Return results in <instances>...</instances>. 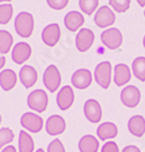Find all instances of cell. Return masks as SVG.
I'll use <instances>...</instances> for the list:
<instances>
[{
    "instance_id": "11",
    "label": "cell",
    "mask_w": 145,
    "mask_h": 152,
    "mask_svg": "<svg viewBox=\"0 0 145 152\" xmlns=\"http://www.w3.org/2000/svg\"><path fill=\"white\" fill-rule=\"evenodd\" d=\"M94 42V34L89 28H81L76 35V48L79 52H86Z\"/></svg>"
},
{
    "instance_id": "29",
    "label": "cell",
    "mask_w": 145,
    "mask_h": 152,
    "mask_svg": "<svg viewBox=\"0 0 145 152\" xmlns=\"http://www.w3.org/2000/svg\"><path fill=\"white\" fill-rule=\"evenodd\" d=\"M14 139V134L11 129L2 128L0 129V149L4 145L10 143Z\"/></svg>"
},
{
    "instance_id": "3",
    "label": "cell",
    "mask_w": 145,
    "mask_h": 152,
    "mask_svg": "<svg viewBox=\"0 0 145 152\" xmlns=\"http://www.w3.org/2000/svg\"><path fill=\"white\" fill-rule=\"evenodd\" d=\"M49 99L46 91L43 89H36L29 94L28 105L29 109L38 113H43L48 107Z\"/></svg>"
},
{
    "instance_id": "16",
    "label": "cell",
    "mask_w": 145,
    "mask_h": 152,
    "mask_svg": "<svg viewBox=\"0 0 145 152\" xmlns=\"http://www.w3.org/2000/svg\"><path fill=\"white\" fill-rule=\"evenodd\" d=\"M19 79L26 88H31L38 81V73L36 69L29 65H24L19 71Z\"/></svg>"
},
{
    "instance_id": "4",
    "label": "cell",
    "mask_w": 145,
    "mask_h": 152,
    "mask_svg": "<svg viewBox=\"0 0 145 152\" xmlns=\"http://www.w3.org/2000/svg\"><path fill=\"white\" fill-rule=\"evenodd\" d=\"M43 82L50 92H55L61 84L60 71L55 65H49L43 76Z\"/></svg>"
},
{
    "instance_id": "35",
    "label": "cell",
    "mask_w": 145,
    "mask_h": 152,
    "mask_svg": "<svg viewBox=\"0 0 145 152\" xmlns=\"http://www.w3.org/2000/svg\"><path fill=\"white\" fill-rule=\"evenodd\" d=\"M5 63H6V59L4 58L3 56H0V69H2V68L4 67Z\"/></svg>"
},
{
    "instance_id": "31",
    "label": "cell",
    "mask_w": 145,
    "mask_h": 152,
    "mask_svg": "<svg viewBox=\"0 0 145 152\" xmlns=\"http://www.w3.org/2000/svg\"><path fill=\"white\" fill-rule=\"evenodd\" d=\"M47 152H65V148L59 139H55L48 145Z\"/></svg>"
},
{
    "instance_id": "26",
    "label": "cell",
    "mask_w": 145,
    "mask_h": 152,
    "mask_svg": "<svg viewBox=\"0 0 145 152\" xmlns=\"http://www.w3.org/2000/svg\"><path fill=\"white\" fill-rule=\"evenodd\" d=\"M13 15V7L11 4L0 5V24H7Z\"/></svg>"
},
{
    "instance_id": "7",
    "label": "cell",
    "mask_w": 145,
    "mask_h": 152,
    "mask_svg": "<svg viewBox=\"0 0 145 152\" xmlns=\"http://www.w3.org/2000/svg\"><path fill=\"white\" fill-rule=\"evenodd\" d=\"M83 112L85 118L92 124H97L100 122L103 117V110L100 102L97 99H90L85 102L83 105Z\"/></svg>"
},
{
    "instance_id": "24",
    "label": "cell",
    "mask_w": 145,
    "mask_h": 152,
    "mask_svg": "<svg viewBox=\"0 0 145 152\" xmlns=\"http://www.w3.org/2000/svg\"><path fill=\"white\" fill-rule=\"evenodd\" d=\"M132 71L140 81H145V57H137L132 62Z\"/></svg>"
},
{
    "instance_id": "33",
    "label": "cell",
    "mask_w": 145,
    "mask_h": 152,
    "mask_svg": "<svg viewBox=\"0 0 145 152\" xmlns=\"http://www.w3.org/2000/svg\"><path fill=\"white\" fill-rule=\"evenodd\" d=\"M122 152H141V150L135 145H128L123 149Z\"/></svg>"
},
{
    "instance_id": "18",
    "label": "cell",
    "mask_w": 145,
    "mask_h": 152,
    "mask_svg": "<svg viewBox=\"0 0 145 152\" xmlns=\"http://www.w3.org/2000/svg\"><path fill=\"white\" fill-rule=\"evenodd\" d=\"M131 80V71L126 64H117L114 69V82L117 86H123Z\"/></svg>"
},
{
    "instance_id": "22",
    "label": "cell",
    "mask_w": 145,
    "mask_h": 152,
    "mask_svg": "<svg viewBox=\"0 0 145 152\" xmlns=\"http://www.w3.org/2000/svg\"><path fill=\"white\" fill-rule=\"evenodd\" d=\"M100 142L92 135H84L78 142V149L80 152H97Z\"/></svg>"
},
{
    "instance_id": "36",
    "label": "cell",
    "mask_w": 145,
    "mask_h": 152,
    "mask_svg": "<svg viewBox=\"0 0 145 152\" xmlns=\"http://www.w3.org/2000/svg\"><path fill=\"white\" fill-rule=\"evenodd\" d=\"M137 2H138V4L141 7H143V6H145V0H136Z\"/></svg>"
},
{
    "instance_id": "25",
    "label": "cell",
    "mask_w": 145,
    "mask_h": 152,
    "mask_svg": "<svg viewBox=\"0 0 145 152\" xmlns=\"http://www.w3.org/2000/svg\"><path fill=\"white\" fill-rule=\"evenodd\" d=\"M13 44V37L9 31L1 29L0 31V53L7 54L10 51Z\"/></svg>"
},
{
    "instance_id": "6",
    "label": "cell",
    "mask_w": 145,
    "mask_h": 152,
    "mask_svg": "<svg viewBox=\"0 0 145 152\" xmlns=\"http://www.w3.org/2000/svg\"><path fill=\"white\" fill-rule=\"evenodd\" d=\"M100 41L110 50H117L123 43V36L118 28H111L103 31L100 35Z\"/></svg>"
},
{
    "instance_id": "28",
    "label": "cell",
    "mask_w": 145,
    "mask_h": 152,
    "mask_svg": "<svg viewBox=\"0 0 145 152\" xmlns=\"http://www.w3.org/2000/svg\"><path fill=\"white\" fill-rule=\"evenodd\" d=\"M109 4L115 11L123 13L129 9L131 1L130 0H109Z\"/></svg>"
},
{
    "instance_id": "9",
    "label": "cell",
    "mask_w": 145,
    "mask_h": 152,
    "mask_svg": "<svg viewBox=\"0 0 145 152\" xmlns=\"http://www.w3.org/2000/svg\"><path fill=\"white\" fill-rule=\"evenodd\" d=\"M93 20L99 28H105L114 24L116 20V15L112 9H110L107 5H103L100 9H97Z\"/></svg>"
},
{
    "instance_id": "39",
    "label": "cell",
    "mask_w": 145,
    "mask_h": 152,
    "mask_svg": "<svg viewBox=\"0 0 145 152\" xmlns=\"http://www.w3.org/2000/svg\"><path fill=\"white\" fill-rule=\"evenodd\" d=\"M143 47L145 49V36H144V38H143Z\"/></svg>"
},
{
    "instance_id": "10",
    "label": "cell",
    "mask_w": 145,
    "mask_h": 152,
    "mask_svg": "<svg viewBox=\"0 0 145 152\" xmlns=\"http://www.w3.org/2000/svg\"><path fill=\"white\" fill-rule=\"evenodd\" d=\"M92 75L88 69L81 68V69L76 70L71 76V83L77 89H85L92 84Z\"/></svg>"
},
{
    "instance_id": "14",
    "label": "cell",
    "mask_w": 145,
    "mask_h": 152,
    "mask_svg": "<svg viewBox=\"0 0 145 152\" xmlns=\"http://www.w3.org/2000/svg\"><path fill=\"white\" fill-rule=\"evenodd\" d=\"M66 129V122L59 115H53L46 121V132L50 136H57L62 134Z\"/></svg>"
},
{
    "instance_id": "37",
    "label": "cell",
    "mask_w": 145,
    "mask_h": 152,
    "mask_svg": "<svg viewBox=\"0 0 145 152\" xmlns=\"http://www.w3.org/2000/svg\"><path fill=\"white\" fill-rule=\"evenodd\" d=\"M36 152H45V151H44V149H43V148H39Z\"/></svg>"
},
{
    "instance_id": "15",
    "label": "cell",
    "mask_w": 145,
    "mask_h": 152,
    "mask_svg": "<svg viewBox=\"0 0 145 152\" xmlns=\"http://www.w3.org/2000/svg\"><path fill=\"white\" fill-rule=\"evenodd\" d=\"M31 55V48L28 43L24 42H21L18 43L13 47L11 53V58L13 60L14 63L18 65H21L23 63L26 62V60H29V58Z\"/></svg>"
},
{
    "instance_id": "41",
    "label": "cell",
    "mask_w": 145,
    "mask_h": 152,
    "mask_svg": "<svg viewBox=\"0 0 145 152\" xmlns=\"http://www.w3.org/2000/svg\"><path fill=\"white\" fill-rule=\"evenodd\" d=\"M144 16H145V10H144Z\"/></svg>"
},
{
    "instance_id": "34",
    "label": "cell",
    "mask_w": 145,
    "mask_h": 152,
    "mask_svg": "<svg viewBox=\"0 0 145 152\" xmlns=\"http://www.w3.org/2000/svg\"><path fill=\"white\" fill-rule=\"evenodd\" d=\"M1 152H16V149L14 146H6L4 149H2Z\"/></svg>"
},
{
    "instance_id": "19",
    "label": "cell",
    "mask_w": 145,
    "mask_h": 152,
    "mask_svg": "<svg viewBox=\"0 0 145 152\" xmlns=\"http://www.w3.org/2000/svg\"><path fill=\"white\" fill-rule=\"evenodd\" d=\"M84 23V18L81 13H79L78 11H70L64 18V24L65 28L68 31H77L79 28H81Z\"/></svg>"
},
{
    "instance_id": "40",
    "label": "cell",
    "mask_w": 145,
    "mask_h": 152,
    "mask_svg": "<svg viewBox=\"0 0 145 152\" xmlns=\"http://www.w3.org/2000/svg\"><path fill=\"white\" fill-rule=\"evenodd\" d=\"M1 121H2V117H1V115H0V124H1Z\"/></svg>"
},
{
    "instance_id": "21",
    "label": "cell",
    "mask_w": 145,
    "mask_h": 152,
    "mask_svg": "<svg viewBox=\"0 0 145 152\" xmlns=\"http://www.w3.org/2000/svg\"><path fill=\"white\" fill-rule=\"evenodd\" d=\"M18 76L11 69H5L0 72V86L4 91H9L15 86Z\"/></svg>"
},
{
    "instance_id": "32",
    "label": "cell",
    "mask_w": 145,
    "mask_h": 152,
    "mask_svg": "<svg viewBox=\"0 0 145 152\" xmlns=\"http://www.w3.org/2000/svg\"><path fill=\"white\" fill-rule=\"evenodd\" d=\"M100 152H120L119 146L116 142L114 141H108L103 145Z\"/></svg>"
},
{
    "instance_id": "20",
    "label": "cell",
    "mask_w": 145,
    "mask_h": 152,
    "mask_svg": "<svg viewBox=\"0 0 145 152\" xmlns=\"http://www.w3.org/2000/svg\"><path fill=\"white\" fill-rule=\"evenodd\" d=\"M118 127L112 122H105L97 127V135L102 141L114 139L118 136Z\"/></svg>"
},
{
    "instance_id": "2",
    "label": "cell",
    "mask_w": 145,
    "mask_h": 152,
    "mask_svg": "<svg viewBox=\"0 0 145 152\" xmlns=\"http://www.w3.org/2000/svg\"><path fill=\"white\" fill-rule=\"evenodd\" d=\"M94 80L104 89H108L112 80V65L109 61H104L97 65L94 69Z\"/></svg>"
},
{
    "instance_id": "17",
    "label": "cell",
    "mask_w": 145,
    "mask_h": 152,
    "mask_svg": "<svg viewBox=\"0 0 145 152\" xmlns=\"http://www.w3.org/2000/svg\"><path fill=\"white\" fill-rule=\"evenodd\" d=\"M127 127L133 136L140 138L145 134V119L141 115H135L129 119Z\"/></svg>"
},
{
    "instance_id": "30",
    "label": "cell",
    "mask_w": 145,
    "mask_h": 152,
    "mask_svg": "<svg viewBox=\"0 0 145 152\" xmlns=\"http://www.w3.org/2000/svg\"><path fill=\"white\" fill-rule=\"evenodd\" d=\"M69 0H47V3L51 8L55 10H61L68 5Z\"/></svg>"
},
{
    "instance_id": "38",
    "label": "cell",
    "mask_w": 145,
    "mask_h": 152,
    "mask_svg": "<svg viewBox=\"0 0 145 152\" xmlns=\"http://www.w3.org/2000/svg\"><path fill=\"white\" fill-rule=\"evenodd\" d=\"M7 1H12V0H0V2H7Z\"/></svg>"
},
{
    "instance_id": "23",
    "label": "cell",
    "mask_w": 145,
    "mask_h": 152,
    "mask_svg": "<svg viewBox=\"0 0 145 152\" xmlns=\"http://www.w3.org/2000/svg\"><path fill=\"white\" fill-rule=\"evenodd\" d=\"M18 149L19 152H33L35 149V143L29 133L24 131L19 132L18 136Z\"/></svg>"
},
{
    "instance_id": "12",
    "label": "cell",
    "mask_w": 145,
    "mask_h": 152,
    "mask_svg": "<svg viewBox=\"0 0 145 152\" xmlns=\"http://www.w3.org/2000/svg\"><path fill=\"white\" fill-rule=\"evenodd\" d=\"M56 102L61 111H67L74 102V91L69 85H65L59 90Z\"/></svg>"
},
{
    "instance_id": "13",
    "label": "cell",
    "mask_w": 145,
    "mask_h": 152,
    "mask_svg": "<svg viewBox=\"0 0 145 152\" xmlns=\"http://www.w3.org/2000/svg\"><path fill=\"white\" fill-rule=\"evenodd\" d=\"M61 37L60 26L58 23H51L47 26L42 31V40L49 47H54Z\"/></svg>"
},
{
    "instance_id": "8",
    "label": "cell",
    "mask_w": 145,
    "mask_h": 152,
    "mask_svg": "<svg viewBox=\"0 0 145 152\" xmlns=\"http://www.w3.org/2000/svg\"><path fill=\"white\" fill-rule=\"evenodd\" d=\"M21 124L24 129H26L31 133H39L43 129L44 121L40 116L29 112L24 113L21 116Z\"/></svg>"
},
{
    "instance_id": "27",
    "label": "cell",
    "mask_w": 145,
    "mask_h": 152,
    "mask_svg": "<svg viewBox=\"0 0 145 152\" xmlns=\"http://www.w3.org/2000/svg\"><path fill=\"white\" fill-rule=\"evenodd\" d=\"M99 5V0H79V7L83 13L92 15Z\"/></svg>"
},
{
    "instance_id": "1",
    "label": "cell",
    "mask_w": 145,
    "mask_h": 152,
    "mask_svg": "<svg viewBox=\"0 0 145 152\" xmlns=\"http://www.w3.org/2000/svg\"><path fill=\"white\" fill-rule=\"evenodd\" d=\"M34 18L31 13L26 11L19 12L14 19V28L21 38H29L34 31Z\"/></svg>"
},
{
    "instance_id": "5",
    "label": "cell",
    "mask_w": 145,
    "mask_h": 152,
    "mask_svg": "<svg viewBox=\"0 0 145 152\" xmlns=\"http://www.w3.org/2000/svg\"><path fill=\"white\" fill-rule=\"evenodd\" d=\"M122 104L129 109H134L139 104L141 99V92L135 85H127L123 88L120 95Z\"/></svg>"
}]
</instances>
